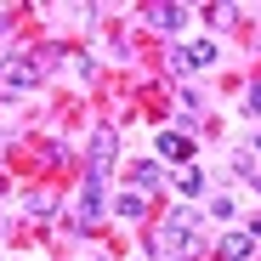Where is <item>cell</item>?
Returning a JSON list of instances; mask_svg holds the SVG:
<instances>
[{
    "instance_id": "cell-11",
    "label": "cell",
    "mask_w": 261,
    "mask_h": 261,
    "mask_svg": "<svg viewBox=\"0 0 261 261\" xmlns=\"http://www.w3.org/2000/svg\"><path fill=\"white\" fill-rule=\"evenodd\" d=\"M250 114H255V119H261V80H255V85H250Z\"/></svg>"
},
{
    "instance_id": "cell-5",
    "label": "cell",
    "mask_w": 261,
    "mask_h": 261,
    "mask_svg": "<svg viewBox=\"0 0 261 261\" xmlns=\"http://www.w3.org/2000/svg\"><path fill=\"white\" fill-rule=\"evenodd\" d=\"M6 85H12V91H29V85H34V63H29V57L6 63Z\"/></svg>"
},
{
    "instance_id": "cell-13",
    "label": "cell",
    "mask_w": 261,
    "mask_h": 261,
    "mask_svg": "<svg viewBox=\"0 0 261 261\" xmlns=\"http://www.w3.org/2000/svg\"><path fill=\"white\" fill-rule=\"evenodd\" d=\"M0 29H6V23H0Z\"/></svg>"
},
{
    "instance_id": "cell-9",
    "label": "cell",
    "mask_w": 261,
    "mask_h": 261,
    "mask_svg": "<svg viewBox=\"0 0 261 261\" xmlns=\"http://www.w3.org/2000/svg\"><path fill=\"white\" fill-rule=\"evenodd\" d=\"M233 210H239V199H233V193H222V199H210V216H216V222H233Z\"/></svg>"
},
{
    "instance_id": "cell-2",
    "label": "cell",
    "mask_w": 261,
    "mask_h": 261,
    "mask_svg": "<svg viewBox=\"0 0 261 261\" xmlns=\"http://www.w3.org/2000/svg\"><path fill=\"white\" fill-rule=\"evenodd\" d=\"M216 255H222V261H250V255H255V239H250V233H222Z\"/></svg>"
},
{
    "instance_id": "cell-7",
    "label": "cell",
    "mask_w": 261,
    "mask_h": 261,
    "mask_svg": "<svg viewBox=\"0 0 261 261\" xmlns=\"http://www.w3.org/2000/svg\"><path fill=\"white\" fill-rule=\"evenodd\" d=\"M148 17H153L159 29H182V23H188V12H182V6H153Z\"/></svg>"
},
{
    "instance_id": "cell-8",
    "label": "cell",
    "mask_w": 261,
    "mask_h": 261,
    "mask_svg": "<svg viewBox=\"0 0 261 261\" xmlns=\"http://www.w3.org/2000/svg\"><path fill=\"white\" fill-rule=\"evenodd\" d=\"M182 153H188V137L165 130V137H159V159H182Z\"/></svg>"
},
{
    "instance_id": "cell-10",
    "label": "cell",
    "mask_w": 261,
    "mask_h": 261,
    "mask_svg": "<svg viewBox=\"0 0 261 261\" xmlns=\"http://www.w3.org/2000/svg\"><path fill=\"white\" fill-rule=\"evenodd\" d=\"M176 193H204V170H182V176H176Z\"/></svg>"
},
{
    "instance_id": "cell-1",
    "label": "cell",
    "mask_w": 261,
    "mask_h": 261,
    "mask_svg": "<svg viewBox=\"0 0 261 261\" xmlns=\"http://www.w3.org/2000/svg\"><path fill=\"white\" fill-rule=\"evenodd\" d=\"M114 148H119L114 125H97V130H91V170H97V176H108V170H114Z\"/></svg>"
},
{
    "instance_id": "cell-4",
    "label": "cell",
    "mask_w": 261,
    "mask_h": 261,
    "mask_svg": "<svg viewBox=\"0 0 261 261\" xmlns=\"http://www.w3.org/2000/svg\"><path fill=\"white\" fill-rule=\"evenodd\" d=\"M216 63V46H210V40H193V46L182 51V68H210Z\"/></svg>"
},
{
    "instance_id": "cell-3",
    "label": "cell",
    "mask_w": 261,
    "mask_h": 261,
    "mask_svg": "<svg viewBox=\"0 0 261 261\" xmlns=\"http://www.w3.org/2000/svg\"><path fill=\"white\" fill-rule=\"evenodd\" d=\"M159 182H165V176H159V165H137V170H130V193H142V199H148Z\"/></svg>"
},
{
    "instance_id": "cell-6",
    "label": "cell",
    "mask_w": 261,
    "mask_h": 261,
    "mask_svg": "<svg viewBox=\"0 0 261 261\" xmlns=\"http://www.w3.org/2000/svg\"><path fill=\"white\" fill-rule=\"evenodd\" d=\"M114 210L125 216V222H142V216H148V199H142V193H119V199H114Z\"/></svg>"
},
{
    "instance_id": "cell-12",
    "label": "cell",
    "mask_w": 261,
    "mask_h": 261,
    "mask_svg": "<svg viewBox=\"0 0 261 261\" xmlns=\"http://www.w3.org/2000/svg\"><path fill=\"white\" fill-rule=\"evenodd\" d=\"M255 153H261V137H255Z\"/></svg>"
}]
</instances>
